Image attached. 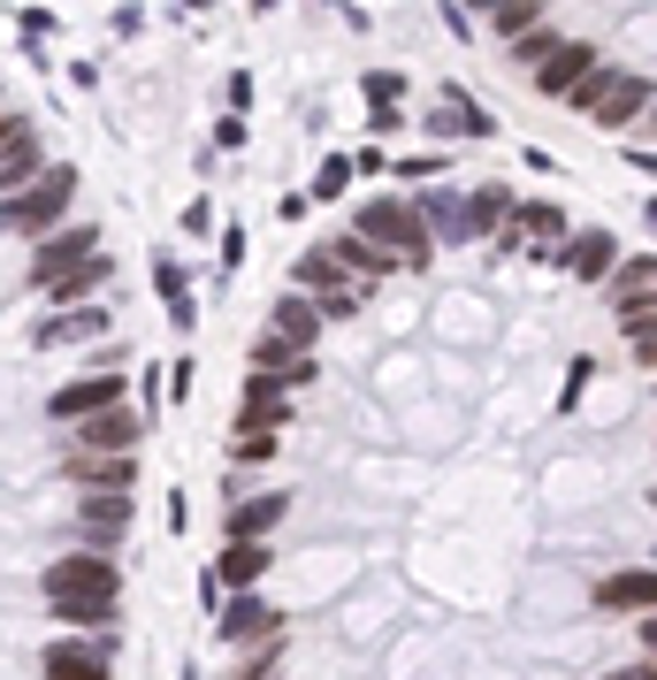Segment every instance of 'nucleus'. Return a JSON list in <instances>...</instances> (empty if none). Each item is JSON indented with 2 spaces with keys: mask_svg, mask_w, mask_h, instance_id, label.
I'll list each match as a JSON object with an SVG mask.
<instances>
[{
  "mask_svg": "<svg viewBox=\"0 0 657 680\" xmlns=\"http://www.w3.org/2000/svg\"><path fill=\"white\" fill-rule=\"evenodd\" d=\"M627 161H635L643 176H657V154H650V146H627Z\"/></svg>",
  "mask_w": 657,
  "mask_h": 680,
  "instance_id": "aec40b11",
  "label": "nucleus"
},
{
  "mask_svg": "<svg viewBox=\"0 0 657 680\" xmlns=\"http://www.w3.org/2000/svg\"><path fill=\"white\" fill-rule=\"evenodd\" d=\"M276 673H283V627H276V635H260V650L245 658V673H237V680H276Z\"/></svg>",
  "mask_w": 657,
  "mask_h": 680,
  "instance_id": "f3484780",
  "label": "nucleus"
},
{
  "mask_svg": "<svg viewBox=\"0 0 657 680\" xmlns=\"http://www.w3.org/2000/svg\"><path fill=\"white\" fill-rule=\"evenodd\" d=\"M566 108L589 115V123H604V131H627L635 115H650V77H635V69H597L581 92H566Z\"/></svg>",
  "mask_w": 657,
  "mask_h": 680,
  "instance_id": "7ed1b4c3",
  "label": "nucleus"
},
{
  "mask_svg": "<svg viewBox=\"0 0 657 680\" xmlns=\"http://www.w3.org/2000/svg\"><path fill=\"white\" fill-rule=\"evenodd\" d=\"M367 92H375V108H390V100H398V92H405V85H398V77H390V69H375V77H367Z\"/></svg>",
  "mask_w": 657,
  "mask_h": 680,
  "instance_id": "6ab92c4d",
  "label": "nucleus"
},
{
  "mask_svg": "<svg viewBox=\"0 0 657 680\" xmlns=\"http://www.w3.org/2000/svg\"><path fill=\"white\" fill-rule=\"evenodd\" d=\"M612 260H620V237H612V230H566V245H558L550 268H566L574 283H604Z\"/></svg>",
  "mask_w": 657,
  "mask_h": 680,
  "instance_id": "423d86ee",
  "label": "nucleus"
},
{
  "mask_svg": "<svg viewBox=\"0 0 657 680\" xmlns=\"http://www.w3.org/2000/svg\"><path fill=\"white\" fill-rule=\"evenodd\" d=\"M268 566H276L268 543H222V550H214V581H222V589H260Z\"/></svg>",
  "mask_w": 657,
  "mask_h": 680,
  "instance_id": "9b49d317",
  "label": "nucleus"
},
{
  "mask_svg": "<svg viewBox=\"0 0 657 680\" xmlns=\"http://www.w3.org/2000/svg\"><path fill=\"white\" fill-rule=\"evenodd\" d=\"M62 597H123L115 550H85V543H62V550L38 566V604H62Z\"/></svg>",
  "mask_w": 657,
  "mask_h": 680,
  "instance_id": "f03ea898",
  "label": "nucleus"
},
{
  "mask_svg": "<svg viewBox=\"0 0 657 680\" xmlns=\"http://www.w3.org/2000/svg\"><path fill=\"white\" fill-rule=\"evenodd\" d=\"M38 673L46 680H115L108 673V650H85V643H46L38 650Z\"/></svg>",
  "mask_w": 657,
  "mask_h": 680,
  "instance_id": "f8f14e48",
  "label": "nucleus"
},
{
  "mask_svg": "<svg viewBox=\"0 0 657 680\" xmlns=\"http://www.w3.org/2000/svg\"><path fill=\"white\" fill-rule=\"evenodd\" d=\"M558 38H566V31H558V23L543 15V23H527V31H512V38H504V54H512L520 69H535V62H543V54H550Z\"/></svg>",
  "mask_w": 657,
  "mask_h": 680,
  "instance_id": "2eb2a0df",
  "label": "nucleus"
},
{
  "mask_svg": "<svg viewBox=\"0 0 657 680\" xmlns=\"http://www.w3.org/2000/svg\"><path fill=\"white\" fill-rule=\"evenodd\" d=\"M352 230H367L375 245H390V253H398V268H436V253H444V245H436V230L421 222V207H413V199H398V191H390V199H367V207L352 214Z\"/></svg>",
  "mask_w": 657,
  "mask_h": 680,
  "instance_id": "f257e3e1",
  "label": "nucleus"
},
{
  "mask_svg": "<svg viewBox=\"0 0 657 680\" xmlns=\"http://www.w3.org/2000/svg\"><path fill=\"white\" fill-rule=\"evenodd\" d=\"M604 69V54H597V38H558L535 69H527V85L543 92V100H566V92H581L589 77Z\"/></svg>",
  "mask_w": 657,
  "mask_h": 680,
  "instance_id": "20e7f679",
  "label": "nucleus"
},
{
  "mask_svg": "<svg viewBox=\"0 0 657 680\" xmlns=\"http://www.w3.org/2000/svg\"><path fill=\"white\" fill-rule=\"evenodd\" d=\"M436 138H490V115L482 108H467V100H452V108H436V123H428Z\"/></svg>",
  "mask_w": 657,
  "mask_h": 680,
  "instance_id": "dca6fc26",
  "label": "nucleus"
},
{
  "mask_svg": "<svg viewBox=\"0 0 657 680\" xmlns=\"http://www.w3.org/2000/svg\"><path fill=\"white\" fill-rule=\"evenodd\" d=\"M597 612H657V566H620L597 581Z\"/></svg>",
  "mask_w": 657,
  "mask_h": 680,
  "instance_id": "9d476101",
  "label": "nucleus"
},
{
  "mask_svg": "<svg viewBox=\"0 0 657 680\" xmlns=\"http://www.w3.org/2000/svg\"><path fill=\"white\" fill-rule=\"evenodd\" d=\"M604 291H612V306L650 299V291H657V253H620V260H612V276H604Z\"/></svg>",
  "mask_w": 657,
  "mask_h": 680,
  "instance_id": "4468645a",
  "label": "nucleus"
},
{
  "mask_svg": "<svg viewBox=\"0 0 657 680\" xmlns=\"http://www.w3.org/2000/svg\"><path fill=\"white\" fill-rule=\"evenodd\" d=\"M643 650L657 658V612H643Z\"/></svg>",
  "mask_w": 657,
  "mask_h": 680,
  "instance_id": "412c9836",
  "label": "nucleus"
},
{
  "mask_svg": "<svg viewBox=\"0 0 657 680\" xmlns=\"http://www.w3.org/2000/svg\"><path fill=\"white\" fill-rule=\"evenodd\" d=\"M268 337L291 344V352H314V344L328 337V322L314 314V299H307V291H283V299L268 306Z\"/></svg>",
  "mask_w": 657,
  "mask_h": 680,
  "instance_id": "1a4fd4ad",
  "label": "nucleus"
},
{
  "mask_svg": "<svg viewBox=\"0 0 657 680\" xmlns=\"http://www.w3.org/2000/svg\"><path fill=\"white\" fill-rule=\"evenodd\" d=\"M344 183H352V169H344V161H322V176H314V191H322V199H344Z\"/></svg>",
  "mask_w": 657,
  "mask_h": 680,
  "instance_id": "a211bd4d",
  "label": "nucleus"
},
{
  "mask_svg": "<svg viewBox=\"0 0 657 680\" xmlns=\"http://www.w3.org/2000/svg\"><path fill=\"white\" fill-rule=\"evenodd\" d=\"M643 214H650V230H657V199H650V207H643Z\"/></svg>",
  "mask_w": 657,
  "mask_h": 680,
  "instance_id": "4be33fe9",
  "label": "nucleus"
},
{
  "mask_svg": "<svg viewBox=\"0 0 657 680\" xmlns=\"http://www.w3.org/2000/svg\"><path fill=\"white\" fill-rule=\"evenodd\" d=\"M283 620H276V604L260 597V589H230V604H222V643L230 650H253L260 635H276Z\"/></svg>",
  "mask_w": 657,
  "mask_h": 680,
  "instance_id": "0eeeda50",
  "label": "nucleus"
},
{
  "mask_svg": "<svg viewBox=\"0 0 657 680\" xmlns=\"http://www.w3.org/2000/svg\"><path fill=\"white\" fill-rule=\"evenodd\" d=\"M459 15H475V23H490L497 38H512V31L543 23V15H550V0H459Z\"/></svg>",
  "mask_w": 657,
  "mask_h": 680,
  "instance_id": "ddd939ff",
  "label": "nucleus"
},
{
  "mask_svg": "<svg viewBox=\"0 0 657 680\" xmlns=\"http://www.w3.org/2000/svg\"><path fill=\"white\" fill-rule=\"evenodd\" d=\"M291 512H299L291 490H253V498H237L222 512V543H268V535H283Z\"/></svg>",
  "mask_w": 657,
  "mask_h": 680,
  "instance_id": "39448f33",
  "label": "nucleus"
},
{
  "mask_svg": "<svg viewBox=\"0 0 657 680\" xmlns=\"http://www.w3.org/2000/svg\"><path fill=\"white\" fill-rule=\"evenodd\" d=\"M237 428H291V390H283L268 367H253V375H245V398H237Z\"/></svg>",
  "mask_w": 657,
  "mask_h": 680,
  "instance_id": "6e6552de",
  "label": "nucleus"
}]
</instances>
